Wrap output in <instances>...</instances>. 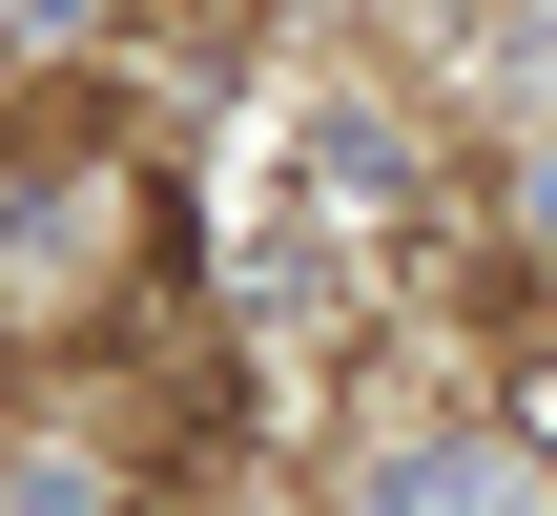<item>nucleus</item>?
<instances>
[{
  "instance_id": "nucleus-1",
  "label": "nucleus",
  "mask_w": 557,
  "mask_h": 516,
  "mask_svg": "<svg viewBox=\"0 0 557 516\" xmlns=\"http://www.w3.org/2000/svg\"><path fill=\"white\" fill-rule=\"evenodd\" d=\"M62 269H103V186H83V165L0 186V290H62Z\"/></svg>"
},
{
  "instance_id": "nucleus-2",
  "label": "nucleus",
  "mask_w": 557,
  "mask_h": 516,
  "mask_svg": "<svg viewBox=\"0 0 557 516\" xmlns=\"http://www.w3.org/2000/svg\"><path fill=\"white\" fill-rule=\"evenodd\" d=\"M310 207H413V145H393V103H331V124H310Z\"/></svg>"
},
{
  "instance_id": "nucleus-3",
  "label": "nucleus",
  "mask_w": 557,
  "mask_h": 516,
  "mask_svg": "<svg viewBox=\"0 0 557 516\" xmlns=\"http://www.w3.org/2000/svg\"><path fill=\"white\" fill-rule=\"evenodd\" d=\"M496 414H517V455H557V352H517V372H496Z\"/></svg>"
}]
</instances>
